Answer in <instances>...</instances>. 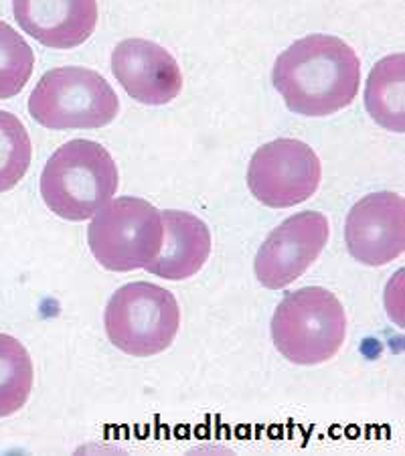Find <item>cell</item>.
Instances as JSON below:
<instances>
[{
  "instance_id": "cell-1",
  "label": "cell",
  "mask_w": 405,
  "mask_h": 456,
  "mask_svg": "<svg viewBox=\"0 0 405 456\" xmlns=\"http://www.w3.org/2000/svg\"><path fill=\"white\" fill-rule=\"evenodd\" d=\"M271 82L294 114L333 116L357 98L360 61L333 35H308L279 53Z\"/></svg>"
},
{
  "instance_id": "cell-2",
  "label": "cell",
  "mask_w": 405,
  "mask_h": 456,
  "mask_svg": "<svg viewBox=\"0 0 405 456\" xmlns=\"http://www.w3.org/2000/svg\"><path fill=\"white\" fill-rule=\"evenodd\" d=\"M120 183L112 154L93 141L65 142L43 168L39 189L47 208L68 222H85L112 200Z\"/></svg>"
},
{
  "instance_id": "cell-3",
  "label": "cell",
  "mask_w": 405,
  "mask_h": 456,
  "mask_svg": "<svg viewBox=\"0 0 405 456\" xmlns=\"http://www.w3.org/2000/svg\"><path fill=\"white\" fill-rule=\"evenodd\" d=\"M347 337V314L333 292L306 286L290 292L271 319L276 349L292 363L319 365L333 359Z\"/></svg>"
},
{
  "instance_id": "cell-4",
  "label": "cell",
  "mask_w": 405,
  "mask_h": 456,
  "mask_svg": "<svg viewBox=\"0 0 405 456\" xmlns=\"http://www.w3.org/2000/svg\"><path fill=\"white\" fill-rule=\"evenodd\" d=\"M28 114L49 130H93L120 114V100L98 71L57 68L35 86Z\"/></svg>"
},
{
  "instance_id": "cell-5",
  "label": "cell",
  "mask_w": 405,
  "mask_h": 456,
  "mask_svg": "<svg viewBox=\"0 0 405 456\" xmlns=\"http://www.w3.org/2000/svg\"><path fill=\"white\" fill-rule=\"evenodd\" d=\"M104 325L114 347L132 357H152L171 347L179 333L181 308L162 286L130 282L109 298Z\"/></svg>"
},
{
  "instance_id": "cell-6",
  "label": "cell",
  "mask_w": 405,
  "mask_h": 456,
  "mask_svg": "<svg viewBox=\"0 0 405 456\" xmlns=\"http://www.w3.org/2000/svg\"><path fill=\"white\" fill-rule=\"evenodd\" d=\"M160 211L138 197H117L95 211L87 244L100 266L112 272L146 268L162 246Z\"/></svg>"
},
{
  "instance_id": "cell-7",
  "label": "cell",
  "mask_w": 405,
  "mask_h": 456,
  "mask_svg": "<svg viewBox=\"0 0 405 456\" xmlns=\"http://www.w3.org/2000/svg\"><path fill=\"white\" fill-rule=\"evenodd\" d=\"M320 176V160L311 146L296 138H278L254 152L247 187L260 203L286 209L311 200Z\"/></svg>"
},
{
  "instance_id": "cell-8",
  "label": "cell",
  "mask_w": 405,
  "mask_h": 456,
  "mask_svg": "<svg viewBox=\"0 0 405 456\" xmlns=\"http://www.w3.org/2000/svg\"><path fill=\"white\" fill-rule=\"evenodd\" d=\"M328 232V219L319 211H302L284 219L255 256L257 281L270 290H282L296 282L319 260Z\"/></svg>"
},
{
  "instance_id": "cell-9",
  "label": "cell",
  "mask_w": 405,
  "mask_h": 456,
  "mask_svg": "<svg viewBox=\"0 0 405 456\" xmlns=\"http://www.w3.org/2000/svg\"><path fill=\"white\" fill-rule=\"evenodd\" d=\"M344 241L365 266H383L405 252V200L393 191L371 193L352 205Z\"/></svg>"
},
{
  "instance_id": "cell-10",
  "label": "cell",
  "mask_w": 405,
  "mask_h": 456,
  "mask_svg": "<svg viewBox=\"0 0 405 456\" xmlns=\"http://www.w3.org/2000/svg\"><path fill=\"white\" fill-rule=\"evenodd\" d=\"M112 73L132 100L165 106L182 90V73L165 47L146 39H126L112 53Z\"/></svg>"
},
{
  "instance_id": "cell-11",
  "label": "cell",
  "mask_w": 405,
  "mask_h": 456,
  "mask_svg": "<svg viewBox=\"0 0 405 456\" xmlns=\"http://www.w3.org/2000/svg\"><path fill=\"white\" fill-rule=\"evenodd\" d=\"M19 27L51 49L84 45L98 25L95 0H12Z\"/></svg>"
},
{
  "instance_id": "cell-12",
  "label": "cell",
  "mask_w": 405,
  "mask_h": 456,
  "mask_svg": "<svg viewBox=\"0 0 405 456\" xmlns=\"http://www.w3.org/2000/svg\"><path fill=\"white\" fill-rule=\"evenodd\" d=\"M160 219L165 232L160 252L144 270L165 281H187L209 260V227L187 211H162Z\"/></svg>"
},
{
  "instance_id": "cell-13",
  "label": "cell",
  "mask_w": 405,
  "mask_h": 456,
  "mask_svg": "<svg viewBox=\"0 0 405 456\" xmlns=\"http://www.w3.org/2000/svg\"><path fill=\"white\" fill-rule=\"evenodd\" d=\"M365 108L389 132H405V55H389L373 65L365 86Z\"/></svg>"
},
{
  "instance_id": "cell-14",
  "label": "cell",
  "mask_w": 405,
  "mask_h": 456,
  "mask_svg": "<svg viewBox=\"0 0 405 456\" xmlns=\"http://www.w3.org/2000/svg\"><path fill=\"white\" fill-rule=\"evenodd\" d=\"M33 389V362L14 337L0 333V418L25 406Z\"/></svg>"
},
{
  "instance_id": "cell-15",
  "label": "cell",
  "mask_w": 405,
  "mask_h": 456,
  "mask_svg": "<svg viewBox=\"0 0 405 456\" xmlns=\"http://www.w3.org/2000/svg\"><path fill=\"white\" fill-rule=\"evenodd\" d=\"M31 136L14 114L0 110V193H6L25 179L31 167Z\"/></svg>"
},
{
  "instance_id": "cell-16",
  "label": "cell",
  "mask_w": 405,
  "mask_h": 456,
  "mask_svg": "<svg viewBox=\"0 0 405 456\" xmlns=\"http://www.w3.org/2000/svg\"><path fill=\"white\" fill-rule=\"evenodd\" d=\"M35 69V53L12 27L0 20V100L23 92Z\"/></svg>"
}]
</instances>
